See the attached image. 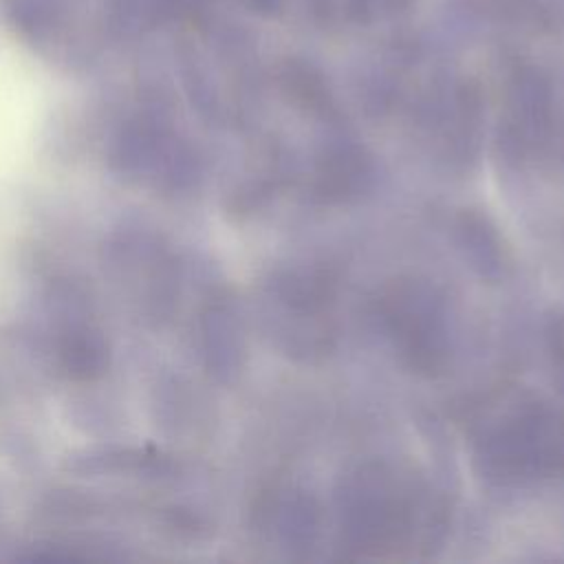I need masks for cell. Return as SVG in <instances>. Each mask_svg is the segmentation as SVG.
Wrapping results in <instances>:
<instances>
[{
  "instance_id": "1",
  "label": "cell",
  "mask_w": 564,
  "mask_h": 564,
  "mask_svg": "<svg viewBox=\"0 0 564 564\" xmlns=\"http://www.w3.org/2000/svg\"><path fill=\"white\" fill-rule=\"evenodd\" d=\"M377 319L410 370L434 377L447 368L449 315L434 284L416 278L394 280L377 297Z\"/></svg>"
},
{
  "instance_id": "2",
  "label": "cell",
  "mask_w": 564,
  "mask_h": 564,
  "mask_svg": "<svg viewBox=\"0 0 564 564\" xmlns=\"http://www.w3.org/2000/svg\"><path fill=\"white\" fill-rule=\"evenodd\" d=\"M478 463L505 485L564 474V416L542 405L509 414L480 441Z\"/></svg>"
},
{
  "instance_id": "3",
  "label": "cell",
  "mask_w": 564,
  "mask_h": 564,
  "mask_svg": "<svg viewBox=\"0 0 564 564\" xmlns=\"http://www.w3.org/2000/svg\"><path fill=\"white\" fill-rule=\"evenodd\" d=\"M383 463H364L341 482L339 516L346 542L357 551H381L401 542L414 520V500Z\"/></svg>"
},
{
  "instance_id": "4",
  "label": "cell",
  "mask_w": 564,
  "mask_h": 564,
  "mask_svg": "<svg viewBox=\"0 0 564 564\" xmlns=\"http://www.w3.org/2000/svg\"><path fill=\"white\" fill-rule=\"evenodd\" d=\"M335 293L337 282L326 267H291L273 278L271 297L278 308L284 350L304 357L330 350L328 306L335 302Z\"/></svg>"
},
{
  "instance_id": "5",
  "label": "cell",
  "mask_w": 564,
  "mask_h": 564,
  "mask_svg": "<svg viewBox=\"0 0 564 564\" xmlns=\"http://www.w3.org/2000/svg\"><path fill=\"white\" fill-rule=\"evenodd\" d=\"M375 178L372 156L355 143H339L317 156L311 189L322 203H350L370 192Z\"/></svg>"
},
{
  "instance_id": "6",
  "label": "cell",
  "mask_w": 564,
  "mask_h": 564,
  "mask_svg": "<svg viewBox=\"0 0 564 564\" xmlns=\"http://www.w3.org/2000/svg\"><path fill=\"white\" fill-rule=\"evenodd\" d=\"M456 245L469 267L487 280H502L509 269L507 249L496 227L476 209H463L454 220Z\"/></svg>"
},
{
  "instance_id": "7",
  "label": "cell",
  "mask_w": 564,
  "mask_h": 564,
  "mask_svg": "<svg viewBox=\"0 0 564 564\" xmlns=\"http://www.w3.org/2000/svg\"><path fill=\"white\" fill-rule=\"evenodd\" d=\"M278 511V533L289 549H304L313 544L317 533V505L304 491H289L282 502L275 507Z\"/></svg>"
}]
</instances>
